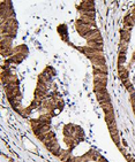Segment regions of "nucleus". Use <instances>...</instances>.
Returning <instances> with one entry per match:
<instances>
[{
	"instance_id": "obj_3",
	"label": "nucleus",
	"mask_w": 135,
	"mask_h": 162,
	"mask_svg": "<svg viewBox=\"0 0 135 162\" xmlns=\"http://www.w3.org/2000/svg\"><path fill=\"white\" fill-rule=\"evenodd\" d=\"M105 121H106V123H107V124L115 122L114 113H113V112H111V113H106V114H105Z\"/></svg>"
},
{
	"instance_id": "obj_5",
	"label": "nucleus",
	"mask_w": 135,
	"mask_h": 162,
	"mask_svg": "<svg viewBox=\"0 0 135 162\" xmlns=\"http://www.w3.org/2000/svg\"><path fill=\"white\" fill-rule=\"evenodd\" d=\"M126 61V54L119 53V58H118V66H122Z\"/></svg>"
},
{
	"instance_id": "obj_1",
	"label": "nucleus",
	"mask_w": 135,
	"mask_h": 162,
	"mask_svg": "<svg viewBox=\"0 0 135 162\" xmlns=\"http://www.w3.org/2000/svg\"><path fill=\"white\" fill-rule=\"evenodd\" d=\"M118 72H119V77L121 79V82L128 79V70L124 66H118Z\"/></svg>"
},
{
	"instance_id": "obj_4",
	"label": "nucleus",
	"mask_w": 135,
	"mask_h": 162,
	"mask_svg": "<svg viewBox=\"0 0 135 162\" xmlns=\"http://www.w3.org/2000/svg\"><path fill=\"white\" fill-rule=\"evenodd\" d=\"M101 107H102V109H103V112H104L105 114H106V113H111V112H113L112 104H105V105H102Z\"/></svg>"
},
{
	"instance_id": "obj_2",
	"label": "nucleus",
	"mask_w": 135,
	"mask_h": 162,
	"mask_svg": "<svg viewBox=\"0 0 135 162\" xmlns=\"http://www.w3.org/2000/svg\"><path fill=\"white\" fill-rule=\"evenodd\" d=\"M120 32H121V33H120V38H121L122 40L129 42V38H130V31H128V30H126V29H122Z\"/></svg>"
}]
</instances>
